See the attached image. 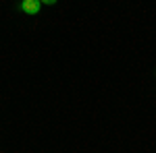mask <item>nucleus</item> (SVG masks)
I'll return each mask as SVG.
<instances>
[{"label":"nucleus","instance_id":"1","mask_svg":"<svg viewBox=\"0 0 156 153\" xmlns=\"http://www.w3.org/2000/svg\"><path fill=\"white\" fill-rule=\"evenodd\" d=\"M17 8L23 11L25 15H37L40 8H42V2L40 0H23V2L17 4Z\"/></svg>","mask_w":156,"mask_h":153}]
</instances>
